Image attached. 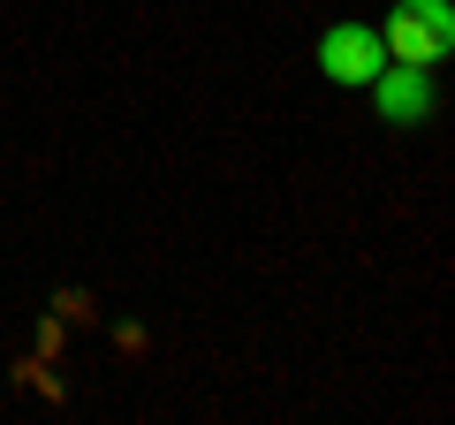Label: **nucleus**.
<instances>
[{
  "mask_svg": "<svg viewBox=\"0 0 455 425\" xmlns=\"http://www.w3.org/2000/svg\"><path fill=\"white\" fill-rule=\"evenodd\" d=\"M372 115L387 122V130H418L425 115H433V68H410V61H387L372 84Z\"/></svg>",
  "mask_w": 455,
  "mask_h": 425,
  "instance_id": "nucleus-3",
  "label": "nucleus"
},
{
  "mask_svg": "<svg viewBox=\"0 0 455 425\" xmlns=\"http://www.w3.org/2000/svg\"><path fill=\"white\" fill-rule=\"evenodd\" d=\"M319 76L326 84H349V92H364V84L387 68V46H379V23H334V31L319 38Z\"/></svg>",
  "mask_w": 455,
  "mask_h": 425,
  "instance_id": "nucleus-2",
  "label": "nucleus"
},
{
  "mask_svg": "<svg viewBox=\"0 0 455 425\" xmlns=\"http://www.w3.org/2000/svg\"><path fill=\"white\" fill-rule=\"evenodd\" d=\"M379 46H387V61H410V68L448 61L455 8H448V0H395V16L379 23Z\"/></svg>",
  "mask_w": 455,
  "mask_h": 425,
  "instance_id": "nucleus-1",
  "label": "nucleus"
}]
</instances>
